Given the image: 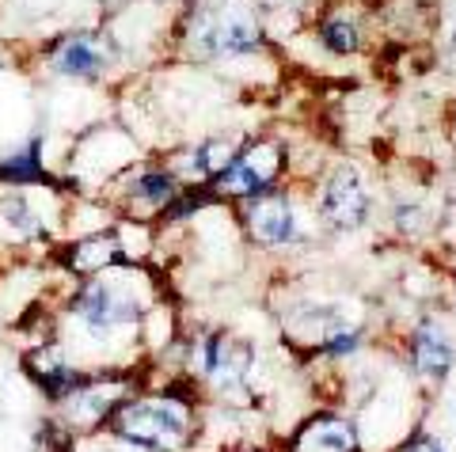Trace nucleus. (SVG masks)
I'll use <instances>...</instances> for the list:
<instances>
[{
	"label": "nucleus",
	"instance_id": "obj_12",
	"mask_svg": "<svg viewBox=\"0 0 456 452\" xmlns=\"http://www.w3.org/2000/svg\"><path fill=\"white\" fill-rule=\"evenodd\" d=\"M0 217H4V229H12L16 239H42L46 236V224L35 214L31 198L23 194V187H12L0 198Z\"/></svg>",
	"mask_w": 456,
	"mask_h": 452
},
{
	"label": "nucleus",
	"instance_id": "obj_3",
	"mask_svg": "<svg viewBox=\"0 0 456 452\" xmlns=\"http://www.w3.org/2000/svg\"><path fill=\"white\" fill-rule=\"evenodd\" d=\"M285 167V149L281 141H255V145H248L244 152H236L232 160H228L224 172L213 175L206 187L217 194V198H255L274 187V179L281 175Z\"/></svg>",
	"mask_w": 456,
	"mask_h": 452
},
{
	"label": "nucleus",
	"instance_id": "obj_4",
	"mask_svg": "<svg viewBox=\"0 0 456 452\" xmlns=\"http://www.w3.org/2000/svg\"><path fill=\"white\" fill-rule=\"evenodd\" d=\"M110 61H114L110 38H103L99 31L61 35L57 42H50V50H46L50 73L61 77V80H80V84L99 80L110 69Z\"/></svg>",
	"mask_w": 456,
	"mask_h": 452
},
{
	"label": "nucleus",
	"instance_id": "obj_5",
	"mask_svg": "<svg viewBox=\"0 0 456 452\" xmlns=\"http://www.w3.org/2000/svg\"><path fill=\"white\" fill-rule=\"evenodd\" d=\"M365 217H369V190L358 167L338 164L320 190V221H327L338 232H354L365 224Z\"/></svg>",
	"mask_w": 456,
	"mask_h": 452
},
{
	"label": "nucleus",
	"instance_id": "obj_11",
	"mask_svg": "<svg viewBox=\"0 0 456 452\" xmlns=\"http://www.w3.org/2000/svg\"><path fill=\"white\" fill-rule=\"evenodd\" d=\"M175 194H179V179L167 172V167H145V172H137L130 179V202L141 217H149V214H164V209L175 202Z\"/></svg>",
	"mask_w": 456,
	"mask_h": 452
},
{
	"label": "nucleus",
	"instance_id": "obj_9",
	"mask_svg": "<svg viewBox=\"0 0 456 452\" xmlns=\"http://www.w3.org/2000/svg\"><path fill=\"white\" fill-rule=\"evenodd\" d=\"M452 343L445 338V331L437 327L434 319H422L415 335H411V361H415V373L426 380H441L452 365Z\"/></svg>",
	"mask_w": 456,
	"mask_h": 452
},
{
	"label": "nucleus",
	"instance_id": "obj_8",
	"mask_svg": "<svg viewBox=\"0 0 456 452\" xmlns=\"http://www.w3.org/2000/svg\"><path fill=\"white\" fill-rule=\"evenodd\" d=\"M42 149H46V137L31 133L27 145L4 152V157H0V182H4V187H50L53 175L46 172Z\"/></svg>",
	"mask_w": 456,
	"mask_h": 452
},
{
	"label": "nucleus",
	"instance_id": "obj_6",
	"mask_svg": "<svg viewBox=\"0 0 456 452\" xmlns=\"http://www.w3.org/2000/svg\"><path fill=\"white\" fill-rule=\"evenodd\" d=\"M248 229L255 236V244H263V247H285L301 239L289 194H278V190H263L248 198Z\"/></svg>",
	"mask_w": 456,
	"mask_h": 452
},
{
	"label": "nucleus",
	"instance_id": "obj_10",
	"mask_svg": "<svg viewBox=\"0 0 456 452\" xmlns=\"http://www.w3.org/2000/svg\"><path fill=\"white\" fill-rule=\"evenodd\" d=\"M65 266L73 274H99V270H110L114 262L122 259V247H118V232H92L69 244L61 251Z\"/></svg>",
	"mask_w": 456,
	"mask_h": 452
},
{
	"label": "nucleus",
	"instance_id": "obj_2",
	"mask_svg": "<svg viewBox=\"0 0 456 452\" xmlns=\"http://www.w3.org/2000/svg\"><path fill=\"white\" fill-rule=\"evenodd\" d=\"M73 316L84 338L107 346L122 331H130L145 316V301L126 278H95L73 296Z\"/></svg>",
	"mask_w": 456,
	"mask_h": 452
},
{
	"label": "nucleus",
	"instance_id": "obj_7",
	"mask_svg": "<svg viewBox=\"0 0 456 452\" xmlns=\"http://www.w3.org/2000/svg\"><path fill=\"white\" fill-rule=\"evenodd\" d=\"M285 452H358V430L346 418L316 415L297 430Z\"/></svg>",
	"mask_w": 456,
	"mask_h": 452
},
{
	"label": "nucleus",
	"instance_id": "obj_1",
	"mask_svg": "<svg viewBox=\"0 0 456 452\" xmlns=\"http://www.w3.org/2000/svg\"><path fill=\"white\" fill-rule=\"evenodd\" d=\"M110 430L145 452H175L194 433L191 403L179 395H145V400L118 403L110 411Z\"/></svg>",
	"mask_w": 456,
	"mask_h": 452
},
{
	"label": "nucleus",
	"instance_id": "obj_13",
	"mask_svg": "<svg viewBox=\"0 0 456 452\" xmlns=\"http://www.w3.org/2000/svg\"><path fill=\"white\" fill-rule=\"evenodd\" d=\"M320 38L331 53H358L362 50V27L350 12H331L320 23Z\"/></svg>",
	"mask_w": 456,
	"mask_h": 452
},
{
	"label": "nucleus",
	"instance_id": "obj_14",
	"mask_svg": "<svg viewBox=\"0 0 456 452\" xmlns=\"http://www.w3.org/2000/svg\"><path fill=\"white\" fill-rule=\"evenodd\" d=\"M403 452H445V448H441L434 437H415V441H411Z\"/></svg>",
	"mask_w": 456,
	"mask_h": 452
}]
</instances>
